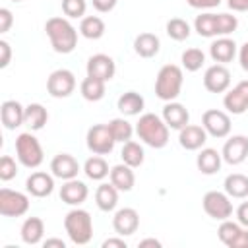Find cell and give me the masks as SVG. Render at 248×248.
<instances>
[{"instance_id": "cell-1", "label": "cell", "mask_w": 248, "mask_h": 248, "mask_svg": "<svg viewBox=\"0 0 248 248\" xmlns=\"http://www.w3.org/2000/svg\"><path fill=\"white\" fill-rule=\"evenodd\" d=\"M45 31L50 39V46L58 54H70L78 45V31L66 17H50L45 23Z\"/></svg>"}, {"instance_id": "cell-2", "label": "cell", "mask_w": 248, "mask_h": 248, "mask_svg": "<svg viewBox=\"0 0 248 248\" xmlns=\"http://www.w3.org/2000/svg\"><path fill=\"white\" fill-rule=\"evenodd\" d=\"M136 134L145 145L153 149H161L169 143V126L155 112H145L140 116L136 124Z\"/></svg>"}, {"instance_id": "cell-3", "label": "cell", "mask_w": 248, "mask_h": 248, "mask_svg": "<svg viewBox=\"0 0 248 248\" xmlns=\"http://www.w3.org/2000/svg\"><path fill=\"white\" fill-rule=\"evenodd\" d=\"M182 68L176 64H165L155 78V93L161 101H174L182 91Z\"/></svg>"}, {"instance_id": "cell-4", "label": "cell", "mask_w": 248, "mask_h": 248, "mask_svg": "<svg viewBox=\"0 0 248 248\" xmlns=\"http://www.w3.org/2000/svg\"><path fill=\"white\" fill-rule=\"evenodd\" d=\"M64 229H66L68 238L74 244L83 246L93 236V221H91V215L85 209L76 207V209H72V211L66 213V217H64Z\"/></svg>"}, {"instance_id": "cell-5", "label": "cell", "mask_w": 248, "mask_h": 248, "mask_svg": "<svg viewBox=\"0 0 248 248\" xmlns=\"http://www.w3.org/2000/svg\"><path fill=\"white\" fill-rule=\"evenodd\" d=\"M16 155L17 161L27 169H37L45 159L43 147L31 132H23L16 138Z\"/></svg>"}, {"instance_id": "cell-6", "label": "cell", "mask_w": 248, "mask_h": 248, "mask_svg": "<svg viewBox=\"0 0 248 248\" xmlns=\"http://www.w3.org/2000/svg\"><path fill=\"white\" fill-rule=\"evenodd\" d=\"M85 143H87V149L95 155H108L112 149H114V136L108 128V124H95L87 130V136H85Z\"/></svg>"}, {"instance_id": "cell-7", "label": "cell", "mask_w": 248, "mask_h": 248, "mask_svg": "<svg viewBox=\"0 0 248 248\" xmlns=\"http://www.w3.org/2000/svg\"><path fill=\"white\" fill-rule=\"evenodd\" d=\"M202 205H203V211L211 217V219H217V221H225L232 215V203H231V198L227 196V192H217V190H211L203 196L202 200Z\"/></svg>"}, {"instance_id": "cell-8", "label": "cell", "mask_w": 248, "mask_h": 248, "mask_svg": "<svg viewBox=\"0 0 248 248\" xmlns=\"http://www.w3.org/2000/svg\"><path fill=\"white\" fill-rule=\"evenodd\" d=\"M29 209V198L17 190L2 188L0 190V215L4 217H21Z\"/></svg>"}, {"instance_id": "cell-9", "label": "cell", "mask_w": 248, "mask_h": 248, "mask_svg": "<svg viewBox=\"0 0 248 248\" xmlns=\"http://www.w3.org/2000/svg\"><path fill=\"white\" fill-rule=\"evenodd\" d=\"M74 89H76V76L66 68L54 70L46 79V91L54 99L70 97L74 93Z\"/></svg>"}, {"instance_id": "cell-10", "label": "cell", "mask_w": 248, "mask_h": 248, "mask_svg": "<svg viewBox=\"0 0 248 248\" xmlns=\"http://www.w3.org/2000/svg\"><path fill=\"white\" fill-rule=\"evenodd\" d=\"M202 126L205 128L207 136L213 138H227L231 134V116L223 110L209 108L202 116Z\"/></svg>"}, {"instance_id": "cell-11", "label": "cell", "mask_w": 248, "mask_h": 248, "mask_svg": "<svg viewBox=\"0 0 248 248\" xmlns=\"http://www.w3.org/2000/svg\"><path fill=\"white\" fill-rule=\"evenodd\" d=\"M223 107L231 114H242L248 110V79L238 81L223 97Z\"/></svg>"}, {"instance_id": "cell-12", "label": "cell", "mask_w": 248, "mask_h": 248, "mask_svg": "<svg viewBox=\"0 0 248 248\" xmlns=\"http://www.w3.org/2000/svg\"><path fill=\"white\" fill-rule=\"evenodd\" d=\"M203 87L209 93H225L231 87V72L223 64H213L203 74Z\"/></svg>"}, {"instance_id": "cell-13", "label": "cell", "mask_w": 248, "mask_h": 248, "mask_svg": "<svg viewBox=\"0 0 248 248\" xmlns=\"http://www.w3.org/2000/svg\"><path fill=\"white\" fill-rule=\"evenodd\" d=\"M223 161L229 165H240L248 159V138L246 136H232L223 145Z\"/></svg>"}, {"instance_id": "cell-14", "label": "cell", "mask_w": 248, "mask_h": 248, "mask_svg": "<svg viewBox=\"0 0 248 248\" xmlns=\"http://www.w3.org/2000/svg\"><path fill=\"white\" fill-rule=\"evenodd\" d=\"M140 227V213L134 207H122L112 217V229L120 236H130Z\"/></svg>"}, {"instance_id": "cell-15", "label": "cell", "mask_w": 248, "mask_h": 248, "mask_svg": "<svg viewBox=\"0 0 248 248\" xmlns=\"http://www.w3.org/2000/svg\"><path fill=\"white\" fill-rule=\"evenodd\" d=\"M87 76L91 78H99L103 81H110L114 78V72H116V66H114V60L108 56V54H93L89 60H87Z\"/></svg>"}, {"instance_id": "cell-16", "label": "cell", "mask_w": 248, "mask_h": 248, "mask_svg": "<svg viewBox=\"0 0 248 248\" xmlns=\"http://www.w3.org/2000/svg\"><path fill=\"white\" fill-rule=\"evenodd\" d=\"M50 170L60 180H72L79 172V163L70 153H58L50 161Z\"/></svg>"}, {"instance_id": "cell-17", "label": "cell", "mask_w": 248, "mask_h": 248, "mask_svg": "<svg viewBox=\"0 0 248 248\" xmlns=\"http://www.w3.org/2000/svg\"><path fill=\"white\" fill-rule=\"evenodd\" d=\"M52 176L54 174H48V172H43V170H35L25 180V190L35 198H46L54 190V178Z\"/></svg>"}, {"instance_id": "cell-18", "label": "cell", "mask_w": 248, "mask_h": 248, "mask_svg": "<svg viewBox=\"0 0 248 248\" xmlns=\"http://www.w3.org/2000/svg\"><path fill=\"white\" fill-rule=\"evenodd\" d=\"M207 141V132L203 126L186 124L182 130H178V143L188 151H198Z\"/></svg>"}, {"instance_id": "cell-19", "label": "cell", "mask_w": 248, "mask_h": 248, "mask_svg": "<svg viewBox=\"0 0 248 248\" xmlns=\"http://www.w3.org/2000/svg\"><path fill=\"white\" fill-rule=\"evenodd\" d=\"M0 118L6 130H16L25 122V107H21V103L14 99L4 101L0 107Z\"/></svg>"}, {"instance_id": "cell-20", "label": "cell", "mask_w": 248, "mask_h": 248, "mask_svg": "<svg viewBox=\"0 0 248 248\" xmlns=\"http://www.w3.org/2000/svg\"><path fill=\"white\" fill-rule=\"evenodd\" d=\"M87 196H89V190H87L85 182H81L78 178L66 180L60 188V200L68 205H79L87 200Z\"/></svg>"}, {"instance_id": "cell-21", "label": "cell", "mask_w": 248, "mask_h": 248, "mask_svg": "<svg viewBox=\"0 0 248 248\" xmlns=\"http://www.w3.org/2000/svg\"><path fill=\"white\" fill-rule=\"evenodd\" d=\"M163 120L169 128L172 130H182L188 120H190V112L184 105L180 103H174V101H169L165 107H163Z\"/></svg>"}, {"instance_id": "cell-22", "label": "cell", "mask_w": 248, "mask_h": 248, "mask_svg": "<svg viewBox=\"0 0 248 248\" xmlns=\"http://www.w3.org/2000/svg\"><path fill=\"white\" fill-rule=\"evenodd\" d=\"M234 54H236V43L229 37H219L209 45V56L217 64L231 62L234 58Z\"/></svg>"}, {"instance_id": "cell-23", "label": "cell", "mask_w": 248, "mask_h": 248, "mask_svg": "<svg viewBox=\"0 0 248 248\" xmlns=\"http://www.w3.org/2000/svg\"><path fill=\"white\" fill-rule=\"evenodd\" d=\"M161 48V41L153 33H140L134 39V50L141 58H153Z\"/></svg>"}, {"instance_id": "cell-24", "label": "cell", "mask_w": 248, "mask_h": 248, "mask_svg": "<svg viewBox=\"0 0 248 248\" xmlns=\"http://www.w3.org/2000/svg\"><path fill=\"white\" fill-rule=\"evenodd\" d=\"M221 161H223V155L217 149L205 147V149H202L198 153L196 165H198L200 172H203V174H215L221 169Z\"/></svg>"}, {"instance_id": "cell-25", "label": "cell", "mask_w": 248, "mask_h": 248, "mask_svg": "<svg viewBox=\"0 0 248 248\" xmlns=\"http://www.w3.org/2000/svg\"><path fill=\"white\" fill-rule=\"evenodd\" d=\"M110 182L118 188V192H130L136 184V176H134L132 167H128L126 163L114 165L110 169Z\"/></svg>"}, {"instance_id": "cell-26", "label": "cell", "mask_w": 248, "mask_h": 248, "mask_svg": "<svg viewBox=\"0 0 248 248\" xmlns=\"http://www.w3.org/2000/svg\"><path fill=\"white\" fill-rule=\"evenodd\" d=\"M116 107H118V110H120L124 116H136V114H140V112L143 110L145 101H143V97H141L140 93H136V91H126V93H122V95L118 97Z\"/></svg>"}, {"instance_id": "cell-27", "label": "cell", "mask_w": 248, "mask_h": 248, "mask_svg": "<svg viewBox=\"0 0 248 248\" xmlns=\"http://www.w3.org/2000/svg\"><path fill=\"white\" fill-rule=\"evenodd\" d=\"M95 203L101 211H112L118 203V188L110 184H99L95 192Z\"/></svg>"}, {"instance_id": "cell-28", "label": "cell", "mask_w": 248, "mask_h": 248, "mask_svg": "<svg viewBox=\"0 0 248 248\" xmlns=\"http://www.w3.org/2000/svg\"><path fill=\"white\" fill-rule=\"evenodd\" d=\"M45 234V223L39 217H27L21 225V240L25 244H39Z\"/></svg>"}, {"instance_id": "cell-29", "label": "cell", "mask_w": 248, "mask_h": 248, "mask_svg": "<svg viewBox=\"0 0 248 248\" xmlns=\"http://www.w3.org/2000/svg\"><path fill=\"white\" fill-rule=\"evenodd\" d=\"M223 186H225V192L229 198H236V200L248 198V176L246 174L232 172L225 178Z\"/></svg>"}, {"instance_id": "cell-30", "label": "cell", "mask_w": 248, "mask_h": 248, "mask_svg": "<svg viewBox=\"0 0 248 248\" xmlns=\"http://www.w3.org/2000/svg\"><path fill=\"white\" fill-rule=\"evenodd\" d=\"M194 29L200 37H219V23H217V14H200L194 21Z\"/></svg>"}, {"instance_id": "cell-31", "label": "cell", "mask_w": 248, "mask_h": 248, "mask_svg": "<svg viewBox=\"0 0 248 248\" xmlns=\"http://www.w3.org/2000/svg\"><path fill=\"white\" fill-rule=\"evenodd\" d=\"M105 83H107V81H103V79H99V78L87 76V78L81 81V85H79L81 97H83L85 101H91V103L101 101V99L105 97Z\"/></svg>"}, {"instance_id": "cell-32", "label": "cell", "mask_w": 248, "mask_h": 248, "mask_svg": "<svg viewBox=\"0 0 248 248\" xmlns=\"http://www.w3.org/2000/svg\"><path fill=\"white\" fill-rule=\"evenodd\" d=\"M46 120H48V112H46V108L43 107V105H39V103H31V105H27L25 107V126H29L31 130H41L45 124H46Z\"/></svg>"}, {"instance_id": "cell-33", "label": "cell", "mask_w": 248, "mask_h": 248, "mask_svg": "<svg viewBox=\"0 0 248 248\" xmlns=\"http://www.w3.org/2000/svg\"><path fill=\"white\" fill-rule=\"evenodd\" d=\"M79 33L85 37V39H101L105 35V21L97 16H85L81 17V23H79Z\"/></svg>"}, {"instance_id": "cell-34", "label": "cell", "mask_w": 248, "mask_h": 248, "mask_svg": "<svg viewBox=\"0 0 248 248\" xmlns=\"http://www.w3.org/2000/svg\"><path fill=\"white\" fill-rule=\"evenodd\" d=\"M120 157H122V163H126L128 167L136 169V167H140V165L143 163L145 153H143V147H141L138 141H132V140H130V141H126V143L122 145Z\"/></svg>"}, {"instance_id": "cell-35", "label": "cell", "mask_w": 248, "mask_h": 248, "mask_svg": "<svg viewBox=\"0 0 248 248\" xmlns=\"http://www.w3.org/2000/svg\"><path fill=\"white\" fill-rule=\"evenodd\" d=\"M83 172H85L87 178H91V180H103V178H107V176L110 174L108 165H107V161H105L101 155L89 157V159L85 161V165H83Z\"/></svg>"}, {"instance_id": "cell-36", "label": "cell", "mask_w": 248, "mask_h": 248, "mask_svg": "<svg viewBox=\"0 0 248 248\" xmlns=\"http://www.w3.org/2000/svg\"><path fill=\"white\" fill-rule=\"evenodd\" d=\"M108 128H110V132H112V136H114V140H116V141L126 143V141H130V140H132L134 126H132L126 118H112V120L108 122Z\"/></svg>"}, {"instance_id": "cell-37", "label": "cell", "mask_w": 248, "mask_h": 248, "mask_svg": "<svg viewBox=\"0 0 248 248\" xmlns=\"http://www.w3.org/2000/svg\"><path fill=\"white\" fill-rule=\"evenodd\" d=\"M167 35L172 41H186L190 37V25L182 17H172L167 21Z\"/></svg>"}, {"instance_id": "cell-38", "label": "cell", "mask_w": 248, "mask_h": 248, "mask_svg": "<svg viewBox=\"0 0 248 248\" xmlns=\"http://www.w3.org/2000/svg\"><path fill=\"white\" fill-rule=\"evenodd\" d=\"M205 64V54L200 48H186L182 52V68L186 72H198Z\"/></svg>"}, {"instance_id": "cell-39", "label": "cell", "mask_w": 248, "mask_h": 248, "mask_svg": "<svg viewBox=\"0 0 248 248\" xmlns=\"http://www.w3.org/2000/svg\"><path fill=\"white\" fill-rule=\"evenodd\" d=\"M240 231H242V225H240V223H234V221L225 219V221H221L217 234H219V240H221L225 246H231L232 240L240 234Z\"/></svg>"}, {"instance_id": "cell-40", "label": "cell", "mask_w": 248, "mask_h": 248, "mask_svg": "<svg viewBox=\"0 0 248 248\" xmlns=\"http://www.w3.org/2000/svg\"><path fill=\"white\" fill-rule=\"evenodd\" d=\"M87 10L85 0H62V12L68 17H83Z\"/></svg>"}, {"instance_id": "cell-41", "label": "cell", "mask_w": 248, "mask_h": 248, "mask_svg": "<svg viewBox=\"0 0 248 248\" xmlns=\"http://www.w3.org/2000/svg\"><path fill=\"white\" fill-rule=\"evenodd\" d=\"M16 174H17V165H16L14 157L2 155V159H0V180L8 182V180H12Z\"/></svg>"}, {"instance_id": "cell-42", "label": "cell", "mask_w": 248, "mask_h": 248, "mask_svg": "<svg viewBox=\"0 0 248 248\" xmlns=\"http://www.w3.org/2000/svg\"><path fill=\"white\" fill-rule=\"evenodd\" d=\"M12 23H14V16H12V12H10L8 8H0V33L10 31Z\"/></svg>"}, {"instance_id": "cell-43", "label": "cell", "mask_w": 248, "mask_h": 248, "mask_svg": "<svg viewBox=\"0 0 248 248\" xmlns=\"http://www.w3.org/2000/svg\"><path fill=\"white\" fill-rule=\"evenodd\" d=\"M12 58V48L8 41H0V68H6Z\"/></svg>"}, {"instance_id": "cell-44", "label": "cell", "mask_w": 248, "mask_h": 248, "mask_svg": "<svg viewBox=\"0 0 248 248\" xmlns=\"http://www.w3.org/2000/svg\"><path fill=\"white\" fill-rule=\"evenodd\" d=\"M188 6L196 8V10H209V8H217L221 4V0H186Z\"/></svg>"}, {"instance_id": "cell-45", "label": "cell", "mask_w": 248, "mask_h": 248, "mask_svg": "<svg viewBox=\"0 0 248 248\" xmlns=\"http://www.w3.org/2000/svg\"><path fill=\"white\" fill-rule=\"evenodd\" d=\"M91 2H93V8H95L97 12L107 14V12L114 10V6H116L118 0H91Z\"/></svg>"}, {"instance_id": "cell-46", "label": "cell", "mask_w": 248, "mask_h": 248, "mask_svg": "<svg viewBox=\"0 0 248 248\" xmlns=\"http://www.w3.org/2000/svg\"><path fill=\"white\" fill-rule=\"evenodd\" d=\"M229 248H248V229L246 227L240 231V234L232 240V244Z\"/></svg>"}, {"instance_id": "cell-47", "label": "cell", "mask_w": 248, "mask_h": 248, "mask_svg": "<svg viewBox=\"0 0 248 248\" xmlns=\"http://www.w3.org/2000/svg\"><path fill=\"white\" fill-rule=\"evenodd\" d=\"M236 219H238V223H240L242 227L248 229V202H242V203L238 205V209H236Z\"/></svg>"}, {"instance_id": "cell-48", "label": "cell", "mask_w": 248, "mask_h": 248, "mask_svg": "<svg viewBox=\"0 0 248 248\" xmlns=\"http://www.w3.org/2000/svg\"><path fill=\"white\" fill-rule=\"evenodd\" d=\"M232 12H248V0H227Z\"/></svg>"}, {"instance_id": "cell-49", "label": "cell", "mask_w": 248, "mask_h": 248, "mask_svg": "<svg viewBox=\"0 0 248 248\" xmlns=\"http://www.w3.org/2000/svg\"><path fill=\"white\" fill-rule=\"evenodd\" d=\"M238 60H240L242 70L248 72V43H244V45L240 46V50H238Z\"/></svg>"}, {"instance_id": "cell-50", "label": "cell", "mask_w": 248, "mask_h": 248, "mask_svg": "<svg viewBox=\"0 0 248 248\" xmlns=\"http://www.w3.org/2000/svg\"><path fill=\"white\" fill-rule=\"evenodd\" d=\"M103 248H126V240L124 238H107L103 242Z\"/></svg>"}, {"instance_id": "cell-51", "label": "cell", "mask_w": 248, "mask_h": 248, "mask_svg": "<svg viewBox=\"0 0 248 248\" xmlns=\"http://www.w3.org/2000/svg\"><path fill=\"white\" fill-rule=\"evenodd\" d=\"M45 248H50V246H58V248H66V242L62 238H46L45 242Z\"/></svg>"}, {"instance_id": "cell-52", "label": "cell", "mask_w": 248, "mask_h": 248, "mask_svg": "<svg viewBox=\"0 0 248 248\" xmlns=\"http://www.w3.org/2000/svg\"><path fill=\"white\" fill-rule=\"evenodd\" d=\"M140 246H141V248H145V246L161 248V242H159V240H155V238H145V240H141V242H140Z\"/></svg>"}, {"instance_id": "cell-53", "label": "cell", "mask_w": 248, "mask_h": 248, "mask_svg": "<svg viewBox=\"0 0 248 248\" xmlns=\"http://www.w3.org/2000/svg\"><path fill=\"white\" fill-rule=\"evenodd\" d=\"M12 2H21V0H12Z\"/></svg>"}]
</instances>
